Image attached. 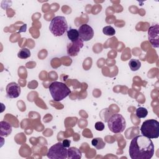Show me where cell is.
Masks as SVG:
<instances>
[{
  "instance_id": "cell-1",
  "label": "cell",
  "mask_w": 159,
  "mask_h": 159,
  "mask_svg": "<svg viewBox=\"0 0 159 159\" xmlns=\"http://www.w3.org/2000/svg\"><path fill=\"white\" fill-rule=\"evenodd\" d=\"M129 153L132 159H150L155 153V146L150 139L137 135L132 139Z\"/></svg>"
},
{
  "instance_id": "cell-2",
  "label": "cell",
  "mask_w": 159,
  "mask_h": 159,
  "mask_svg": "<svg viewBox=\"0 0 159 159\" xmlns=\"http://www.w3.org/2000/svg\"><path fill=\"white\" fill-rule=\"evenodd\" d=\"M49 91L55 101H60L66 98L70 93V88L62 82L54 81L49 86Z\"/></svg>"
},
{
  "instance_id": "cell-6",
  "label": "cell",
  "mask_w": 159,
  "mask_h": 159,
  "mask_svg": "<svg viewBox=\"0 0 159 159\" xmlns=\"http://www.w3.org/2000/svg\"><path fill=\"white\" fill-rule=\"evenodd\" d=\"M47 156L50 159H66L68 158V149L62 143L58 142L48 149Z\"/></svg>"
},
{
  "instance_id": "cell-4",
  "label": "cell",
  "mask_w": 159,
  "mask_h": 159,
  "mask_svg": "<svg viewBox=\"0 0 159 159\" xmlns=\"http://www.w3.org/2000/svg\"><path fill=\"white\" fill-rule=\"evenodd\" d=\"M49 29L51 33L56 37L63 35L68 29V23L65 17L60 16L53 17L50 22Z\"/></svg>"
},
{
  "instance_id": "cell-5",
  "label": "cell",
  "mask_w": 159,
  "mask_h": 159,
  "mask_svg": "<svg viewBox=\"0 0 159 159\" xmlns=\"http://www.w3.org/2000/svg\"><path fill=\"white\" fill-rule=\"evenodd\" d=\"M107 126L112 132L114 134L121 133L125 129L126 121L121 114H114L109 117L107 121Z\"/></svg>"
},
{
  "instance_id": "cell-10",
  "label": "cell",
  "mask_w": 159,
  "mask_h": 159,
  "mask_svg": "<svg viewBox=\"0 0 159 159\" xmlns=\"http://www.w3.org/2000/svg\"><path fill=\"white\" fill-rule=\"evenodd\" d=\"M6 91L7 98H16L19 96L21 91L20 87L17 83L15 82H11L7 85Z\"/></svg>"
},
{
  "instance_id": "cell-17",
  "label": "cell",
  "mask_w": 159,
  "mask_h": 159,
  "mask_svg": "<svg viewBox=\"0 0 159 159\" xmlns=\"http://www.w3.org/2000/svg\"><path fill=\"white\" fill-rule=\"evenodd\" d=\"M148 114V111L146 108L139 107L136 109V116L138 118H145Z\"/></svg>"
},
{
  "instance_id": "cell-3",
  "label": "cell",
  "mask_w": 159,
  "mask_h": 159,
  "mask_svg": "<svg viewBox=\"0 0 159 159\" xmlns=\"http://www.w3.org/2000/svg\"><path fill=\"white\" fill-rule=\"evenodd\" d=\"M142 135L150 139H157L159 137V122L155 119L145 120L140 127Z\"/></svg>"
},
{
  "instance_id": "cell-18",
  "label": "cell",
  "mask_w": 159,
  "mask_h": 159,
  "mask_svg": "<svg viewBox=\"0 0 159 159\" xmlns=\"http://www.w3.org/2000/svg\"><path fill=\"white\" fill-rule=\"evenodd\" d=\"M102 32L104 35L107 36H112L115 35L116 30L111 25H107L103 27Z\"/></svg>"
},
{
  "instance_id": "cell-13",
  "label": "cell",
  "mask_w": 159,
  "mask_h": 159,
  "mask_svg": "<svg viewBox=\"0 0 159 159\" xmlns=\"http://www.w3.org/2000/svg\"><path fill=\"white\" fill-rule=\"evenodd\" d=\"M67 37L71 42H75L80 39L78 30L75 29H70L67 30Z\"/></svg>"
},
{
  "instance_id": "cell-7",
  "label": "cell",
  "mask_w": 159,
  "mask_h": 159,
  "mask_svg": "<svg viewBox=\"0 0 159 159\" xmlns=\"http://www.w3.org/2000/svg\"><path fill=\"white\" fill-rule=\"evenodd\" d=\"M159 26L157 24L148 29V39L151 45L154 48L159 47Z\"/></svg>"
},
{
  "instance_id": "cell-15",
  "label": "cell",
  "mask_w": 159,
  "mask_h": 159,
  "mask_svg": "<svg viewBox=\"0 0 159 159\" xmlns=\"http://www.w3.org/2000/svg\"><path fill=\"white\" fill-rule=\"evenodd\" d=\"M129 66L132 71H135L140 68L141 62L137 59H131L129 62Z\"/></svg>"
},
{
  "instance_id": "cell-12",
  "label": "cell",
  "mask_w": 159,
  "mask_h": 159,
  "mask_svg": "<svg viewBox=\"0 0 159 159\" xmlns=\"http://www.w3.org/2000/svg\"><path fill=\"white\" fill-rule=\"evenodd\" d=\"M82 156L81 151L76 147H70L68 149V158H81Z\"/></svg>"
},
{
  "instance_id": "cell-8",
  "label": "cell",
  "mask_w": 159,
  "mask_h": 159,
  "mask_svg": "<svg viewBox=\"0 0 159 159\" xmlns=\"http://www.w3.org/2000/svg\"><path fill=\"white\" fill-rule=\"evenodd\" d=\"M80 38L84 42H87L93 39L94 36V30L93 28L88 24H84L80 26L78 29Z\"/></svg>"
},
{
  "instance_id": "cell-11",
  "label": "cell",
  "mask_w": 159,
  "mask_h": 159,
  "mask_svg": "<svg viewBox=\"0 0 159 159\" xmlns=\"http://www.w3.org/2000/svg\"><path fill=\"white\" fill-rule=\"evenodd\" d=\"M12 132L11 125L4 120L0 122V135L1 137H7Z\"/></svg>"
},
{
  "instance_id": "cell-9",
  "label": "cell",
  "mask_w": 159,
  "mask_h": 159,
  "mask_svg": "<svg viewBox=\"0 0 159 159\" xmlns=\"http://www.w3.org/2000/svg\"><path fill=\"white\" fill-rule=\"evenodd\" d=\"M83 47V41L80 38L75 42H71L67 46V53L70 56H76Z\"/></svg>"
},
{
  "instance_id": "cell-14",
  "label": "cell",
  "mask_w": 159,
  "mask_h": 159,
  "mask_svg": "<svg viewBox=\"0 0 159 159\" xmlns=\"http://www.w3.org/2000/svg\"><path fill=\"white\" fill-rule=\"evenodd\" d=\"M91 144L93 146H94L98 150L102 149L103 148H104V147L106 145V143L103 141V140L99 137L93 139L91 141Z\"/></svg>"
},
{
  "instance_id": "cell-16",
  "label": "cell",
  "mask_w": 159,
  "mask_h": 159,
  "mask_svg": "<svg viewBox=\"0 0 159 159\" xmlns=\"http://www.w3.org/2000/svg\"><path fill=\"white\" fill-rule=\"evenodd\" d=\"M17 57L20 59H26L30 57V50H29L27 48H23L20 49L18 53Z\"/></svg>"
},
{
  "instance_id": "cell-19",
  "label": "cell",
  "mask_w": 159,
  "mask_h": 159,
  "mask_svg": "<svg viewBox=\"0 0 159 159\" xmlns=\"http://www.w3.org/2000/svg\"><path fill=\"white\" fill-rule=\"evenodd\" d=\"M94 127H95L96 130L98 131H102L104 129V124H103V122H102L101 121L96 122Z\"/></svg>"
},
{
  "instance_id": "cell-20",
  "label": "cell",
  "mask_w": 159,
  "mask_h": 159,
  "mask_svg": "<svg viewBox=\"0 0 159 159\" xmlns=\"http://www.w3.org/2000/svg\"><path fill=\"white\" fill-rule=\"evenodd\" d=\"M70 143H71V141H70V140H68V139H65V140H63V142H62V144H63V145L65 147L67 148V147H70Z\"/></svg>"
}]
</instances>
